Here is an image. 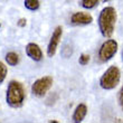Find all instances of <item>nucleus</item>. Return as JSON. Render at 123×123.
Wrapping results in <instances>:
<instances>
[{
  "instance_id": "f257e3e1",
  "label": "nucleus",
  "mask_w": 123,
  "mask_h": 123,
  "mask_svg": "<svg viewBox=\"0 0 123 123\" xmlns=\"http://www.w3.org/2000/svg\"><path fill=\"white\" fill-rule=\"evenodd\" d=\"M117 21V11L113 7H105L98 16V28L103 37L110 38L114 32Z\"/></svg>"
},
{
  "instance_id": "f03ea898",
  "label": "nucleus",
  "mask_w": 123,
  "mask_h": 123,
  "mask_svg": "<svg viewBox=\"0 0 123 123\" xmlns=\"http://www.w3.org/2000/svg\"><path fill=\"white\" fill-rule=\"evenodd\" d=\"M7 103L11 107L18 109L21 107L25 101V88L20 82L11 81L7 88V95H6Z\"/></svg>"
},
{
  "instance_id": "7ed1b4c3",
  "label": "nucleus",
  "mask_w": 123,
  "mask_h": 123,
  "mask_svg": "<svg viewBox=\"0 0 123 123\" xmlns=\"http://www.w3.org/2000/svg\"><path fill=\"white\" fill-rule=\"evenodd\" d=\"M120 69L117 66H111L102 75V77L100 80V86L103 90H113L117 86L119 82H120Z\"/></svg>"
},
{
  "instance_id": "20e7f679",
  "label": "nucleus",
  "mask_w": 123,
  "mask_h": 123,
  "mask_svg": "<svg viewBox=\"0 0 123 123\" xmlns=\"http://www.w3.org/2000/svg\"><path fill=\"white\" fill-rule=\"evenodd\" d=\"M117 52V43L114 39H109L104 42L98 50V58L101 62H109Z\"/></svg>"
},
{
  "instance_id": "39448f33",
  "label": "nucleus",
  "mask_w": 123,
  "mask_h": 123,
  "mask_svg": "<svg viewBox=\"0 0 123 123\" xmlns=\"http://www.w3.org/2000/svg\"><path fill=\"white\" fill-rule=\"evenodd\" d=\"M52 85H53V77L44 76V77L38 78L37 81L34 82V84L31 85V92L36 96L42 97L49 91Z\"/></svg>"
},
{
  "instance_id": "423d86ee",
  "label": "nucleus",
  "mask_w": 123,
  "mask_h": 123,
  "mask_svg": "<svg viewBox=\"0 0 123 123\" xmlns=\"http://www.w3.org/2000/svg\"><path fill=\"white\" fill-rule=\"evenodd\" d=\"M62 34H63V28L61 26L56 27L52 37H50L48 47H47V55H48V57H53L56 54V49L58 47V44L62 38Z\"/></svg>"
},
{
  "instance_id": "0eeeda50",
  "label": "nucleus",
  "mask_w": 123,
  "mask_h": 123,
  "mask_svg": "<svg viewBox=\"0 0 123 123\" xmlns=\"http://www.w3.org/2000/svg\"><path fill=\"white\" fill-rule=\"evenodd\" d=\"M26 54L28 55V57L35 62H40L43 59V52L40 47L35 43H29L26 46Z\"/></svg>"
},
{
  "instance_id": "6e6552de",
  "label": "nucleus",
  "mask_w": 123,
  "mask_h": 123,
  "mask_svg": "<svg viewBox=\"0 0 123 123\" xmlns=\"http://www.w3.org/2000/svg\"><path fill=\"white\" fill-rule=\"evenodd\" d=\"M71 21L74 25H88L93 21V17L90 13L80 11V12H75L72 15Z\"/></svg>"
},
{
  "instance_id": "1a4fd4ad",
  "label": "nucleus",
  "mask_w": 123,
  "mask_h": 123,
  "mask_svg": "<svg viewBox=\"0 0 123 123\" xmlns=\"http://www.w3.org/2000/svg\"><path fill=\"white\" fill-rule=\"evenodd\" d=\"M86 113H87V107L85 104L77 105L74 111V114H73V121L75 123H81L84 120V117H86Z\"/></svg>"
},
{
  "instance_id": "9d476101",
  "label": "nucleus",
  "mask_w": 123,
  "mask_h": 123,
  "mask_svg": "<svg viewBox=\"0 0 123 123\" xmlns=\"http://www.w3.org/2000/svg\"><path fill=\"white\" fill-rule=\"evenodd\" d=\"M6 62L10 66H16L19 63V55L13 52H10L6 55Z\"/></svg>"
},
{
  "instance_id": "9b49d317",
  "label": "nucleus",
  "mask_w": 123,
  "mask_h": 123,
  "mask_svg": "<svg viewBox=\"0 0 123 123\" xmlns=\"http://www.w3.org/2000/svg\"><path fill=\"white\" fill-rule=\"evenodd\" d=\"M24 5L28 10H31V11H36V10L39 9V0H25L24 1Z\"/></svg>"
},
{
  "instance_id": "f8f14e48",
  "label": "nucleus",
  "mask_w": 123,
  "mask_h": 123,
  "mask_svg": "<svg viewBox=\"0 0 123 123\" xmlns=\"http://www.w3.org/2000/svg\"><path fill=\"white\" fill-rule=\"evenodd\" d=\"M61 54H62V56H63L64 58H68V57H71L72 54H73V48H72V46L68 45V44H65L64 47L62 48Z\"/></svg>"
},
{
  "instance_id": "ddd939ff",
  "label": "nucleus",
  "mask_w": 123,
  "mask_h": 123,
  "mask_svg": "<svg viewBox=\"0 0 123 123\" xmlns=\"http://www.w3.org/2000/svg\"><path fill=\"white\" fill-rule=\"evenodd\" d=\"M98 3V0H82V7L85 9H93Z\"/></svg>"
},
{
  "instance_id": "4468645a",
  "label": "nucleus",
  "mask_w": 123,
  "mask_h": 123,
  "mask_svg": "<svg viewBox=\"0 0 123 123\" xmlns=\"http://www.w3.org/2000/svg\"><path fill=\"white\" fill-rule=\"evenodd\" d=\"M7 75V66L3 64L2 62H0V84L5 81Z\"/></svg>"
},
{
  "instance_id": "2eb2a0df",
  "label": "nucleus",
  "mask_w": 123,
  "mask_h": 123,
  "mask_svg": "<svg viewBox=\"0 0 123 123\" xmlns=\"http://www.w3.org/2000/svg\"><path fill=\"white\" fill-rule=\"evenodd\" d=\"M88 62H90V55H87V54H82L80 56V58H78V63L81 65H83V66L87 65Z\"/></svg>"
},
{
  "instance_id": "dca6fc26",
  "label": "nucleus",
  "mask_w": 123,
  "mask_h": 123,
  "mask_svg": "<svg viewBox=\"0 0 123 123\" xmlns=\"http://www.w3.org/2000/svg\"><path fill=\"white\" fill-rule=\"evenodd\" d=\"M119 102H120V105L123 110V86H122V88H121L120 93H119Z\"/></svg>"
},
{
  "instance_id": "f3484780",
  "label": "nucleus",
  "mask_w": 123,
  "mask_h": 123,
  "mask_svg": "<svg viewBox=\"0 0 123 123\" xmlns=\"http://www.w3.org/2000/svg\"><path fill=\"white\" fill-rule=\"evenodd\" d=\"M26 21L27 20L25 19V18H21V19H19V21L17 23V25H18L19 27H25L26 26Z\"/></svg>"
},
{
  "instance_id": "a211bd4d",
  "label": "nucleus",
  "mask_w": 123,
  "mask_h": 123,
  "mask_svg": "<svg viewBox=\"0 0 123 123\" xmlns=\"http://www.w3.org/2000/svg\"><path fill=\"white\" fill-rule=\"evenodd\" d=\"M104 2H107V1H110V0H103Z\"/></svg>"
},
{
  "instance_id": "6ab92c4d",
  "label": "nucleus",
  "mask_w": 123,
  "mask_h": 123,
  "mask_svg": "<svg viewBox=\"0 0 123 123\" xmlns=\"http://www.w3.org/2000/svg\"><path fill=\"white\" fill-rule=\"evenodd\" d=\"M122 61H123V54H122Z\"/></svg>"
},
{
  "instance_id": "aec40b11",
  "label": "nucleus",
  "mask_w": 123,
  "mask_h": 123,
  "mask_svg": "<svg viewBox=\"0 0 123 123\" xmlns=\"http://www.w3.org/2000/svg\"><path fill=\"white\" fill-rule=\"evenodd\" d=\"M0 27H1V25H0Z\"/></svg>"
}]
</instances>
